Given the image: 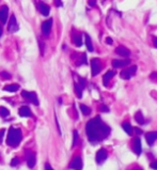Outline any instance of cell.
Listing matches in <instances>:
<instances>
[{"label": "cell", "mask_w": 157, "mask_h": 170, "mask_svg": "<svg viewBox=\"0 0 157 170\" xmlns=\"http://www.w3.org/2000/svg\"><path fill=\"white\" fill-rule=\"evenodd\" d=\"M86 133L89 141L92 143H96L104 140L110 134V127L102 121L99 115H97L87 123Z\"/></svg>", "instance_id": "6da1fadb"}, {"label": "cell", "mask_w": 157, "mask_h": 170, "mask_svg": "<svg viewBox=\"0 0 157 170\" xmlns=\"http://www.w3.org/2000/svg\"><path fill=\"white\" fill-rule=\"evenodd\" d=\"M23 139V133L19 128H15V127H10L8 133V138H6V143L8 145H11V147H15Z\"/></svg>", "instance_id": "7a4b0ae2"}, {"label": "cell", "mask_w": 157, "mask_h": 170, "mask_svg": "<svg viewBox=\"0 0 157 170\" xmlns=\"http://www.w3.org/2000/svg\"><path fill=\"white\" fill-rule=\"evenodd\" d=\"M136 72H137V66L136 65H133V66L122 71L121 73H120V76H121L122 79H129V78H132L133 76L136 74Z\"/></svg>", "instance_id": "3957f363"}, {"label": "cell", "mask_w": 157, "mask_h": 170, "mask_svg": "<svg viewBox=\"0 0 157 170\" xmlns=\"http://www.w3.org/2000/svg\"><path fill=\"white\" fill-rule=\"evenodd\" d=\"M21 95H23L24 99H26L27 101H29L30 103L34 104V105H36V106L39 105L38 96H36V94L34 92H29V91H25V90H24L23 92H21Z\"/></svg>", "instance_id": "277c9868"}, {"label": "cell", "mask_w": 157, "mask_h": 170, "mask_svg": "<svg viewBox=\"0 0 157 170\" xmlns=\"http://www.w3.org/2000/svg\"><path fill=\"white\" fill-rule=\"evenodd\" d=\"M91 70H92V76H96L97 74L101 72L102 64H101L99 59L93 58L92 60H91Z\"/></svg>", "instance_id": "5b68a950"}, {"label": "cell", "mask_w": 157, "mask_h": 170, "mask_svg": "<svg viewBox=\"0 0 157 170\" xmlns=\"http://www.w3.org/2000/svg\"><path fill=\"white\" fill-rule=\"evenodd\" d=\"M8 30L11 33H14V32H16L18 30V24H17L15 15H11L10 21H9V25H8Z\"/></svg>", "instance_id": "8992f818"}, {"label": "cell", "mask_w": 157, "mask_h": 170, "mask_svg": "<svg viewBox=\"0 0 157 170\" xmlns=\"http://www.w3.org/2000/svg\"><path fill=\"white\" fill-rule=\"evenodd\" d=\"M69 168L74 170H81L82 169V161L80 156H75L69 163Z\"/></svg>", "instance_id": "52a82bcc"}, {"label": "cell", "mask_w": 157, "mask_h": 170, "mask_svg": "<svg viewBox=\"0 0 157 170\" xmlns=\"http://www.w3.org/2000/svg\"><path fill=\"white\" fill-rule=\"evenodd\" d=\"M108 157V154H107V151L105 149H99L96 153V156H95V160H96L97 164H102L103 162L107 160Z\"/></svg>", "instance_id": "ba28073f"}, {"label": "cell", "mask_w": 157, "mask_h": 170, "mask_svg": "<svg viewBox=\"0 0 157 170\" xmlns=\"http://www.w3.org/2000/svg\"><path fill=\"white\" fill-rule=\"evenodd\" d=\"M51 26H52V19H47L45 21L44 23L42 24V32L44 36H48L50 33V30H51Z\"/></svg>", "instance_id": "9c48e42d"}, {"label": "cell", "mask_w": 157, "mask_h": 170, "mask_svg": "<svg viewBox=\"0 0 157 170\" xmlns=\"http://www.w3.org/2000/svg\"><path fill=\"white\" fill-rule=\"evenodd\" d=\"M133 150L135 151V153L137 155H140L142 152V145H141V140L139 137H136L134 139V145H133Z\"/></svg>", "instance_id": "30bf717a"}, {"label": "cell", "mask_w": 157, "mask_h": 170, "mask_svg": "<svg viewBox=\"0 0 157 170\" xmlns=\"http://www.w3.org/2000/svg\"><path fill=\"white\" fill-rule=\"evenodd\" d=\"M8 16H9V9L6 6H1L0 9V21L1 24H6V21H8Z\"/></svg>", "instance_id": "8fae6325"}, {"label": "cell", "mask_w": 157, "mask_h": 170, "mask_svg": "<svg viewBox=\"0 0 157 170\" xmlns=\"http://www.w3.org/2000/svg\"><path fill=\"white\" fill-rule=\"evenodd\" d=\"M129 63H130V61L128 60V59H124V60H120V59H114V60H112V66L113 67H117V69H119V67L126 66V65H128Z\"/></svg>", "instance_id": "7c38bea8"}, {"label": "cell", "mask_w": 157, "mask_h": 170, "mask_svg": "<svg viewBox=\"0 0 157 170\" xmlns=\"http://www.w3.org/2000/svg\"><path fill=\"white\" fill-rule=\"evenodd\" d=\"M115 54H118V55H120L121 57H124V58H125V57L127 58V57L130 56L129 49H127L124 46H118L117 48H115Z\"/></svg>", "instance_id": "4fadbf2b"}, {"label": "cell", "mask_w": 157, "mask_h": 170, "mask_svg": "<svg viewBox=\"0 0 157 170\" xmlns=\"http://www.w3.org/2000/svg\"><path fill=\"white\" fill-rule=\"evenodd\" d=\"M156 139H157V132H150L145 134V140H147L149 145H153V143L155 142Z\"/></svg>", "instance_id": "5bb4252c"}, {"label": "cell", "mask_w": 157, "mask_h": 170, "mask_svg": "<svg viewBox=\"0 0 157 170\" xmlns=\"http://www.w3.org/2000/svg\"><path fill=\"white\" fill-rule=\"evenodd\" d=\"M39 10H40L41 14L44 15V16H48L49 12H50V8L46 3H44V2H40L39 3Z\"/></svg>", "instance_id": "9a60e30c"}, {"label": "cell", "mask_w": 157, "mask_h": 170, "mask_svg": "<svg viewBox=\"0 0 157 170\" xmlns=\"http://www.w3.org/2000/svg\"><path fill=\"white\" fill-rule=\"evenodd\" d=\"M18 112L21 117H31L32 115L31 110H30V108L27 107V106H21V107L19 108Z\"/></svg>", "instance_id": "2e32d148"}, {"label": "cell", "mask_w": 157, "mask_h": 170, "mask_svg": "<svg viewBox=\"0 0 157 170\" xmlns=\"http://www.w3.org/2000/svg\"><path fill=\"white\" fill-rule=\"evenodd\" d=\"M113 75H114V72H113V71H108L107 73L104 74V76H103V84H104L105 87L108 86L109 80H110L111 78H112Z\"/></svg>", "instance_id": "e0dca14e"}, {"label": "cell", "mask_w": 157, "mask_h": 170, "mask_svg": "<svg viewBox=\"0 0 157 170\" xmlns=\"http://www.w3.org/2000/svg\"><path fill=\"white\" fill-rule=\"evenodd\" d=\"M27 164L29 168H33L34 165H36V154L30 153L27 156Z\"/></svg>", "instance_id": "ac0fdd59"}, {"label": "cell", "mask_w": 157, "mask_h": 170, "mask_svg": "<svg viewBox=\"0 0 157 170\" xmlns=\"http://www.w3.org/2000/svg\"><path fill=\"white\" fill-rule=\"evenodd\" d=\"M73 43L76 45L77 47H80L82 45V39H81V34L77 33L73 36Z\"/></svg>", "instance_id": "d6986e66"}, {"label": "cell", "mask_w": 157, "mask_h": 170, "mask_svg": "<svg viewBox=\"0 0 157 170\" xmlns=\"http://www.w3.org/2000/svg\"><path fill=\"white\" fill-rule=\"evenodd\" d=\"M122 128H123L124 132H125L126 134H128V135L133 134V127L128 122H123V123H122Z\"/></svg>", "instance_id": "ffe728a7"}, {"label": "cell", "mask_w": 157, "mask_h": 170, "mask_svg": "<svg viewBox=\"0 0 157 170\" xmlns=\"http://www.w3.org/2000/svg\"><path fill=\"white\" fill-rule=\"evenodd\" d=\"M19 89V86L18 85H15V84H13V85H8V86H6L3 88V90L4 91H8V92H16L17 90Z\"/></svg>", "instance_id": "44dd1931"}, {"label": "cell", "mask_w": 157, "mask_h": 170, "mask_svg": "<svg viewBox=\"0 0 157 170\" xmlns=\"http://www.w3.org/2000/svg\"><path fill=\"white\" fill-rule=\"evenodd\" d=\"M84 39H86V46L88 48L89 51H93L94 48H93V45H92V41H91V38L88 36V34H84Z\"/></svg>", "instance_id": "7402d4cb"}, {"label": "cell", "mask_w": 157, "mask_h": 170, "mask_svg": "<svg viewBox=\"0 0 157 170\" xmlns=\"http://www.w3.org/2000/svg\"><path fill=\"white\" fill-rule=\"evenodd\" d=\"M74 87H75V91H76V94H77V96L81 97L82 96V90H84V87L80 86L78 82H75V85H74Z\"/></svg>", "instance_id": "603a6c76"}, {"label": "cell", "mask_w": 157, "mask_h": 170, "mask_svg": "<svg viewBox=\"0 0 157 170\" xmlns=\"http://www.w3.org/2000/svg\"><path fill=\"white\" fill-rule=\"evenodd\" d=\"M135 120H136L139 124H144V118H143L142 112L141 111L136 112V115H135Z\"/></svg>", "instance_id": "cb8c5ba5"}, {"label": "cell", "mask_w": 157, "mask_h": 170, "mask_svg": "<svg viewBox=\"0 0 157 170\" xmlns=\"http://www.w3.org/2000/svg\"><path fill=\"white\" fill-rule=\"evenodd\" d=\"M80 110L82 111V113H84V115H88L91 113V109L88 107V106L84 105V104H80Z\"/></svg>", "instance_id": "d4e9b609"}, {"label": "cell", "mask_w": 157, "mask_h": 170, "mask_svg": "<svg viewBox=\"0 0 157 170\" xmlns=\"http://www.w3.org/2000/svg\"><path fill=\"white\" fill-rule=\"evenodd\" d=\"M9 115H10V111H9L6 107H0V117L6 118Z\"/></svg>", "instance_id": "484cf974"}, {"label": "cell", "mask_w": 157, "mask_h": 170, "mask_svg": "<svg viewBox=\"0 0 157 170\" xmlns=\"http://www.w3.org/2000/svg\"><path fill=\"white\" fill-rule=\"evenodd\" d=\"M80 64H87V56H86V54H82L81 57H80V60L77 62V65H80Z\"/></svg>", "instance_id": "4316f807"}, {"label": "cell", "mask_w": 157, "mask_h": 170, "mask_svg": "<svg viewBox=\"0 0 157 170\" xmlns=\"http://www.w3.org/2000/svg\"><path fill=\"white\" fill-rule=\"evenodd\" d=\"M73 136H74V139H73V147H74V145H76V142H77V139H78V133H77V130H74Z\"/></svg>", "instance_id": "83f0119b"}, {"label": "cell", "mask_w": 157, "mask_h": 170, "mask_svg": "<svg viewBox=\"0 0 157 170\" xmlns=\"http://www.w3.org/2000/svg\"><path fill=\"white\" fill-rule=\"evenodd\" d=\"M18 163H19V160L17 157H14L12 160V162H11V166L12 167H15L16 165H18Z\"/></svg>", "instance_id": "f1b7e54d"}, {"label": "cell", "mask_w": 157, "mask_h": 170, "mask_svg": "<svg viewBox=\"0 0 157 170\" xmlns=\"http://www.w3.org/2000/svg\"><path fill=\"white\" fill-rule=\"evenodd\" d=\"M78 84L84 88V86H86V80H84V78H81V77H78Z\"/></svg>", "instance_id": "f546056e"}, {"label": "cell", "mask_w": 157, "mask_h": 170, "mask_svg": "<svg viewBox=\"0 0 157 170\" xmlns=\"http://www.w3.org/2000/svg\"><path fill=\"white\" fill-rule=\"evenodd\" d=\"M0 75H1L2 77H4V78H6V79H9V78L11 77V75H10V74H8V73H6V72H1V73H0Z\"/></svg>", "instance_id": "4dcf8cb0"}, {"label": "cell", "mask_w": 157, "mask_h": 170, "mask_svg": "<svg viewBox=\"0 0 157 170\" xmlns=\"http://www.w3.org/2000/svg\"><path fill=\"white\" fill-rule=\"evenodd\" d=\"M99 110H101V111H103V112H108L109 111V108L107 107V106H105V105H102L101 108H99Z\"/></svg>", "instance_id": "1f68e13d"}, {"label": "cell", "mask_w": 157, "mask_h": 170, "mask_svg": "<svg viewBox=\"0 0 157 170\" xmlns=\"http://www.w3.org/2000/svg\"><path fill=\"white\" fill-rule=\"evenodd\" d=\"M133 130H134L136 134H138V135H140V134H142V130H140L139 127H134L133 128Z\"/></svg>", "instance_id": "d6a6232c"}, {"label": "cell", "mask_w": 157, "mask_h": 170, "mask_svg": "<svg viewBox=\"0 0 157 170\" xmlns=\"http://www.w3.org/2000/svg\"><path fill=\"white\" fill-rule=\"evenodd\" d=\"M88 3L90 6H96V0H89Z\"/></svg>", "instance_id": "836d02e7"}, {"label": "cell", "mask_w": 157, "mask_h": 170, "mask_svg": "<svg viewBox=\"0 0 157 170\" xmlns=\"http://www.w3.org/2000/svg\"><path fill=\"white\" fill-rule=\"evenodd\" d=\"M54 6H62V1L61 0H54Z\"/></svg>", "instance_id": "e575fe53"}, {"label": "cell", "mask_w": 157, "mask_h": 170, "mask_svg": "<svg viewBox=\"0 0 157 170\" xmlns=\"http://www.w3.org/2000/svg\"><path fill=\"white\" fill-rule=\"evenodd\" d=\"M3 135H4V130H0V143L2 142V138H3Z\"/></svg>", "instance_id": "d590c367"}, {"label": "cell", "mask_w": 157, "mask_h": 170, "mask_svg": "<svg viewBox=\"0 0 157 170\" xmlns=\"http://www.w3.org/2000/svg\"><path fill=\"white\" fill-rule=\"evenodd\" d=\"M150 166H151V168L157 170V161H156V162H154V163H152V164L150 165Z\"/></svg>", "instance_id": "8d00e7d4"}, {"label": "cell", "mask_w": 157, "mask_h": 170, "mask_svg": "<svg viewBox=\"0 0 157 170\" xmlns=\"http://www.w3.org/2000/svg\"><path fill=\"white\" fill-rule=\"evenodd\" d=\"M112 42H113V41H112V39H111V38H107L106 39V43H107V44H112Z\"/></svg>", "instance_id": "74e56055"}, {"label": "cell", "mask_w": 157, "mask_h": 170, "mask_svg": "<svg viewBox=\"0 0 157 170\" xmlns=\"http://www.w3.org/2000/svg\"><path fill=\"white\" fill-rule=\"evenodd\" d=\"M150 77L151 78H157V72H154V73H152L151 75H150Z\"/></svg>", "instance_id": "f35d334b"}, {"label": "cell", "mask_w": 157, "mask_h": 170, "mask_svg": "<svg viewBox=\"0 0 157 170\" xmlns=\"http://www.w3.org/2000/svg\"><path fill=\"white\" fill-rule=\"evenodd\" d=\"M45 169H46V170H54V169H52L51 167H50V165H49V164H46V165H45Z\"/></svg>", "instance_id": "ab89813d"}, {"label": "cell", "mask_w": 157, "mask_h": 170, "mask_svg": "<svg viewBox=\"0 0 157 170\" xmlns=\"http://www.w3.org/2000/svg\"><path fill=\"white\" fill-rule=\"evenodd\" d=\"M153 42H154V46L157 48V38H156V36H154V38H153Z\"/></svg>", "instance_id": "60d3db41"}, {"label": "cell", "mask_w": 157, "mask_h": 170, "mask_svg": "<svg viewBox=\"0 0 157 170\" xmlns=\"http://www.w3.org/2000/svg\"><path fill=\"white\" fill-rule=\"evenodd\" d=\"M1 34H2V28H1V26H0V36H1Z\"/></svg>", "instance_id": "b9f144b4"}]
</instances>
